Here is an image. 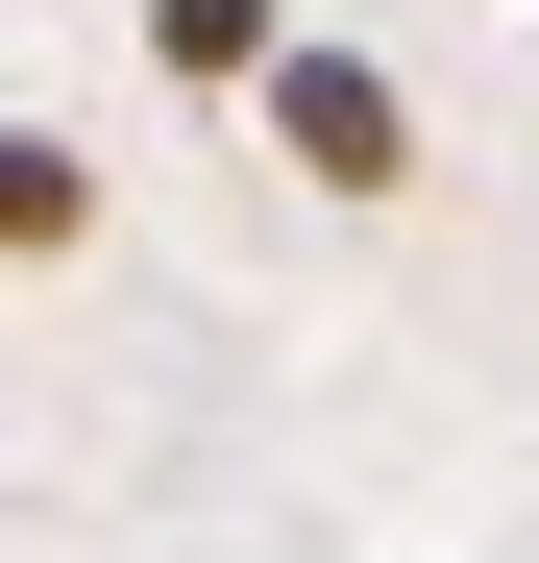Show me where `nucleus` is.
I'll return each mask as SVG.
<instances>
[{
    "mask_svg": "<svg viewBox=\"0 0 539 563\" xmlns=\"http://www.w3.org/2000/svg\"><path fill=\"white\" fill-rule=\"evenodd\" d=\"M74 221H99V172H74L50 123H0V245H74Z\"/></svg>",
    "mask_w": 539,
    "mask_h": 563,
    "instance_id": "3",
    "label": "nucleus"
},
{
    "mask_svg": "<svg viewBox=\"0 0 539 563\" xmlns=\"http://www.w3.org/2000/svg\"><path fill=\"white\" fill-rule=\"evenodd\" d=\"M245 99H270V147H295L319 197H393V172H417V99H393L369 49H270Z\"/></svg>",
    "mask_w": 539,
    "mask_h": 563,
    "instance_id": "1",
    "label": "nucleus"
},
{
    "mask_svg": "<svg viewBox=\"0 0 539 563\" xmlns=\"http://www.w3.org/2000/svg\"><path fill=\"white\" fill-rule=\"evenodd\" d=\"M147 49H172V74H197V99H245V74H270V49H295V0H147Z\"/></svg>",
    "mask_w": 539,
    "mask_h": 563,
    "instance_id": "2",
    "label": "nucleus"
}]
</instances>
